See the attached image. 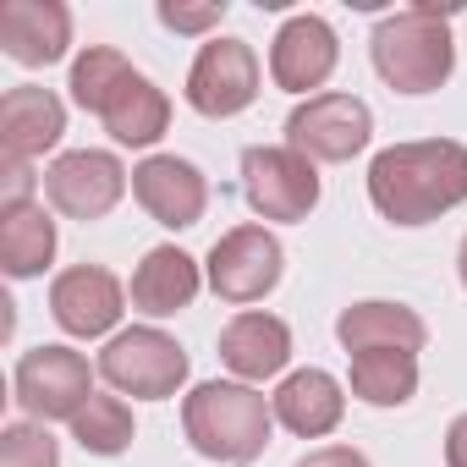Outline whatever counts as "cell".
<instances>
[{
  "label": "cell",
  "instance_id": "obj_19",
  "mask_svg": "<svg viewBox=\"0 0 467 467\" xmlns=\"http://www.w3.org/2000/svg\"><path fill=\"white\" fill-rule=\"evenodd\" d=\"M270 407H275V423H286L292 434L325 440V434L341 423L347 396H341V379H336V374H325V368H297V374L281 379V390L270 396Z\"/></svg>",
  "mask_w": 467,
  "mask_h": 467
},
{
  "label": "cell",
  "instance_id": "obj_26",
  "mask_svg": "<svg viewBox=\"0 0 467 467\" xmlns=\"http://www.w3.org/2000/svg\"><path fill=\"white\" fill-rule=\"evenodd\" d=\"M6 182H0V209H17V203H34V187H39V176H34V165L28 160H6V171H0Z\"/></svg>",
  "mask_w": 467,
  "mask_h": 467
},
{
  "label": "cell",
  "instance_id": "obj_12",
  "mask_svg": "<svg viewBox=\"0 0 467 467\" xmlns=\"http://www.w3.org/2000/svg\"><path fill=\"white\" fill-rule=\"evenodd\" d=\"M132 198L149 209V220H160L165 231H187L203 220L209 209V182L192 160L182 154H149L132 171Z\"/></svg>",
  "mask_w": 467,
  "mask_h": 467
},
{
  "label": "cell",
  "instance_id": "obj_27",
  "mask_svg": "<svg viewBox=\"0 0 467 467\" xmlns=\"http://www.w3.org/2000/svg\"><path fill=\"white\" fill-rule=\"evenodd\" d=\"M297 467H368V456L352 451V445H319V451H308Z\"/></svg>",
  "mask_w": 467,
  "mask_h": 467
},
{
  "label": "cell",
  "instance_id": "obj_22",
  "mask_svg": "<svg viewBox=\"0 0 467 467\" xmlns=\"http://www.w3.org/2000/svg\"><path fill=\"white\" fill-rule=\"evenodd\" d=\"M418 390L412 352H358L352 358V396L368 407H407Z\"/></svg>",
  "mask_w": 467,
  "mask_h": 467
},
{
  "label": "cell",
  "instance_id": "obj_29",
  "mask_svg": "<svg viewBox=\"0 0 467 467\" xmlns=\"http://www.w3.org/2000/svg\"><path fill=\"white\" fill-rule=\"evenodd\" d=\"M456 270H462V286H467V237H462V248H456Z\"/></svg>",
  "mask_w": 467,
  "mask_h": 467
},
{
  "label": "cell",
  "instance_id": "obj_14",
  "mask_svg": "<svg viewBox=\"0 0 467 467\" xmlns=\"http://www.w3.org/2000/svg\"><path fill=\"white\" fill-rule=\"evenodd\" d=\"M336 61H341L336 28H330L325 17H314V12L281 23V34H275V45H270V78H275V88H286V94L325 88L330 72H336Z\"/></svg>",
  "mask_w": 467,
  "mask_h": 467
},
{
  "label": "cell",
  "instance_id": "obj_15",
  "mask_svg": "<svg viewBox=\"0 0 467 467\" xmlns=\"http://www.w3.org/2000/svg\"><path fill=\"white\" fill-rule=\"evenodd\" d=\"M72 45V12L61 0H6L0 6V50L17 67H56Z\"/></svg>",
  "mask_w": 467,
  "mask_h": 467
},
{
  "label": "cell",
  "instance_id": "obj_9",
  "mask_svg": "<svg viewBox=\"0 0 467 467\" xmlns=\"http://www.w3.org/2000/svg\"><path fill=\"white\" fill-rule=\"evenodd\" d=\"M12 390H17V407L34 423H50V418L72 423L83 412V401L94 396L88 358L72 352V347H34V352H23V363L12 374Z\"/></svg>",
  "mask_w": 467,
  "mask_h": 467
},
{
  "label": "cell",
  "instance_id": "obj_21",
  "mask_svg": "<svg viewBox=\"0 0 467 467\" xmlns=\"http://www.w3.org/2000/svg\"><path fill=\"white\" fill-rule=\"evenodd\" d=\"M56 259V220L45 203H17L0 209V270L12 281H34L45 275V265Z\"/></svg>",
  "mask_w": 467,
  "mask_h": 467
},
{
  "label": "cell",
  "instance_id": "obj_11",
  "mask_svg": "<svg viewBox=\"0 0 467 467\" xmlns=\"http://www.w3.org/2000/svg\"><path fill=\"white\" fill-rule=\"evenodd\" d=\"M127 192V165L105 149H72L45 171V198L67 220H105Z\"/></svg>",
  "mask_w": 467,
  "mask_h": 467
},
{
  "label": "cell",
  "instance_id": "obj_8",
  "mask_svg": "<svg viewBox=\"0 0 467 467\" xmlns=\"http://www.w3.org/2000/svg\"><path fill=\"white\" fill-rule=\"evenodd\" d=\"M368 138H374V110L358 94H314L286 116V149H297L303 160L341 165L363 154Z\"/></svg>",
  "mask_w": 467,
  "mask_h": 467
},
{
  "label": "cell",
  "instance_id": "obj_4",
  "mask_svg": "<svg viewBox=\"0 0 467 467\" xmlns=\"http://www.w3.org/2000/svg\"><path fill=\"white\" fill-rule=\"evenodd\" d=\"M374 72L396 88V94H434L451 72H456V45H451V23L434 6H407L390 12L374 39H368Z\"/></svg>",
  "mask_w": 467,
  "mask_h": 467
},
{
  "label": "cell",
  "instance_id": "obj_5",
  "mask_svg": "<svg viewBox=\"0 0 467 467\" xmlns=\"http://www.w3.org/2000/svg\"><path fill=\"white\" fill-rule=\"evenodd\" d=\"M187 368L192 363H187L182 341L165 336V330H154V325H132V330L110 336L105 352H99V379L110 390H121V396H138V401L176 396L182 379H187Z\"/></svg>",
  "mask_w": 467,
  "mask_h": 467
},
{
  "label": "cell",
  "instance_id": "obj_20",
  "mask_svg": "<svg viewBox=\"0 0 467 467\" xmlns=\"http://www.w3.org/2000/svg\"><path fill=\"white\" fill-rule=\"evenodd\" d=\"M203 275H198V259L182 254V248H149L143 265L132 270V308L149 314V319H171L182 314L192 297H198Z\"/></svg>",
  "mask_w": 467,
  "mask_h": 467
},
{
  "label": "cell",
  "instance_id": "obj_25",
  "mask_svg": "<svg viewBox=\"0 0 467 467\" xmlns=\"http://www.w3.org/2000/svg\"><path fill=\"white\" fill-rule=\"evenodd\" d=\"M220 17H225V0H220V6H176V0H160V23L176 28V34H203Z\"/></svg>",
  "mask_w": 467,
  "mask_h": 467
},
{
  "label": "cell",
  "instance_id": "obj_10",
  "mask_svg": "<svg viewBox=\"0 0 467 467\" xmlns=\"http://www.w3.org/2000/svg\"><path fill=\"white\" fill-rule=\"evenodd\" d=\"M259 99V56L248 39H209L187 72V105L198 116H243Z\"/></svg>",
  "mask_w": 467,
  "mask_h": 467
},
{
  "label": "cell",
  "instance_id": "obj_2",
  "mask_svg": "<svg viewBox=\"0 0 467 467\" xmlns=\"http://www.w3.org/2000/svg\"><path fill=\"white\" fill-rule=\"evenodd\" d=\"M72 99L105 121V132L127 149H149L165 138L171 127V99L165 88H154L121 50L110 45H88L72 61Z\"/></svg>",
  "mask_w": 467,
  "mask_h": 467
},
{
  "label": "cell",
  "instance_id": "obj_6",
  "mask_svg": "<svg viewBox=\"0 0 467 467\" xmlns=\"http://www.w3.org/2000/svg\"><path fill=\"white\" fill-rule=\"evenodd\" d=\"M243 192L259 220H308L319 203V171L286 143H254L243 149Z\"/></svg>",
  "mask_w": 467,
  "mask_h": 467
},
{
  "label": "cell",
  "instance_id": "obj_1",
  "mask_svg": "<svg viewBox=\"0 0 467 467\" xmlns=\"http://www.w3.org/2000/svg\"><path fill=\"white\" fill-rule=\"evenodd\" d=\"M368 198L390 225H429L467 203V149L451 138H418L379 149L368 165Z\"/></svg>",
  "mask_w": 467,
  "mask_h": 467
},
{
  "label": "cell",
  "instance_id": "obj_24",
  "mask_svg": "<svg viewBox=\"0 0 467 467\" xmlns=\"http://www.w3.org/2000/svg\"><path fill=\"white\" fill-rule=\"evenodd\" d=\"M0 467H61V445L45 423H6L0 429Z\"/></svg>",
  "mask_w": 467,
  "mask_h": 467
},
{
  "label": "cell",
  "instance_id": "obj_7",
  "mask_svg": "<svg viewBox=\"0 0 467 467\" xmlns=\"http://www.w3.org/2000/svg\"><path fill=\"white\" fill-rule=\"evenodd\" d=\"M281 270H286V254L275 243V231L265 225H237L209 248V265H203V281L220 303H265L275 286H281Z\"/></svg>",
  "mask_w": 467,
  "mask_h": 467
},
{
  "label": "cell",
  "instance_id": "obj_13",
  "mask_svg": "<svg viewBox=\"0 0 467 467\" xmlns=\"http://www.w3.org/2000/svg\"><path fill=\"white\" fill-rule=\"evenodd\" d=\"M121 303H127V292H121V281L105 270V265H72V270H61L56 275V286H50V314H56V325L67 330V336H110L116 330V319H121Z\"/></svg>",
  "mask_w": 467,
  "mask_h": 467
},
{
  "label": "cell",
  "instance_id": "obj_23",
  "mask_svg": "<svg viewBox=\"0 0 467 467\" xmlns=\"http://www.w3.org/2000/svg\"><path fill=\"white\" fill-rule=\"evenodd\" d=\"M72 434H78V445L94 451V456H121V451L132 445V407H127L121 396L94 390V396L83 401V412L72 418Z\"/></svg>",
  "mask_w": 467,
  "mask_h": 467
},
{
  "label": "cell",
  "instance_id": "obj_18",
  "mask_svg": "<svg viewBox=\"0 0 467 467\" xmlns=\"http://www.w3.org/2000/svg\"><path fill=\"white\" fill-rule=\"evenodd\" d=\"M67 132V105L50 94V88H12L0 99V149L6 160H39L45 149H56Z\"/></svg>",
  "mask_w": 467,
  "mask_h": 467
},
{
  "label": "cell",
  "instance_id": "obj_16",
  "mask_svg": "<svg viewBox=\"0 0 467 467\" xmlns=\"http://www.w3.org/2000/svg\"><path fill=\"white\" fill-rule=\"evenodd\" d=\"M220 363L237 374L243 385H254V379H275L286 363H292V330H286V319H275V314H237L225 330H220Z\"/></svg>",
  "mask_w": 467,
  "mask_h": 467
},
{
  "label": "cell",
  "instance_id": "obj_17",
  "mask_svg": "<svg viewBox=\"0 0 467 467\" xmlns=\"http://www.w3.org/2000/svg\"><path fill=\"white\" fill-rule=\"evenodd\" d=\"M336 341L358 358V352H423L429 325L418 319V308L407 303H352L336 319Z\"/></svg>",
  "mask_w": 467,
  "mask_h": 467
},
{
  "label": "cell",
  "instance_id": "obj_3",
  "mask_svg": "<svg viewBox=\"0 0 467 467\" xmlns=\"http://www.w3.org/2000/svg\"><path fill=\"white\" fill-rule=\"evenodd\" d=\"M182 429H187V445L209 462H225V467H248L265 456L270 445V429H275V407L254 390V385H237V379H209L198 385L187 401H182Z\"/></svg>",
  "mask_w": 467,
  "mask_h": 467
},
{
  "label": "cell",
  "instance_id": "obj_28",
  "mask_svg": "<svg viewBox=\"0 0 467 467\" xmlns=\"http://www.w3.org/2000/svg\"><path fill=\"white\" fill-rule=\"evenodd\" d=\"M445 467H467V412L451 418V429H445Z\"/></svg>",
  "mask_w": 467,
  "mask_h": 467
}]
</instances>
